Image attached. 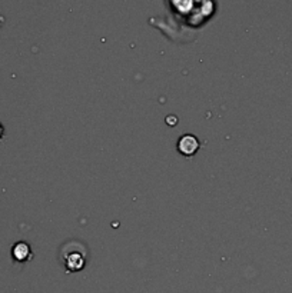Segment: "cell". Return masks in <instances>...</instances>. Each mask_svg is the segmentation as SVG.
I'll list each match as a JSON object with an SVG mask.
<instances>
[{"instance_id":"1","label":"cell","mask_w":292,"mask_h":293,"mask_svg":"<svg viewBox=\"0 0 292 293\" xmlns=\"http://www.w3.org/2000/svg\"><path fill=\"white\" fill-rule=\"evenodd\" d=\"M59 258L63 263L66 272L75 273L85 267L88 262V249L85 244H82L78 240H70L62 246Z\"/></svg>"},{"instance_id":"4","label":"cell","mask_w":292,"mask_h":293,"mask_svg":"<svg viewBox=\"0 0 292 293\" xmlns=\"http://www.w3.org/2000/svg\"><path fill=\"white\" fill-rule=\"evenodd\" d=\"M3 134H4V128H3V125L0 123V139L3 137Z\"/></svg>"},{"instance_id":"3","label":"cell","mask_w":292,"mask_h":293,"mask_svg":"<svg viewBox=\"0 0 292 293\" xmlns=\"http://www.w3.org/2000/svg\"><path fill=\"white\" fill-rule=\"evenodd\" d=\"M12 258L19 263H25L29 259L33 258L32 247L26 242H17L16 244H13L12 247Z\"/></svg>"},{"instance_id":"5","label":"cell","mask_w":292,"mask_h":293,"mask_svg":"<svg viewBox=\"0 0 292 293\" xmlns=\"http://www.w3.org/2000/svg\"><path fill=\"white\" fill-rule=\"evenodd\" d=\"M3 23H4V16H1V15H0V27L3 26Z\"/></svg>"},{"instance_id":"2","label":"cell","mask_w":292,"mask_h":293,"mask_svg":"<svg viewBox=\"0 0 292 293\" xmlns=\"http://www.w3.org/2000/svg\"><path fill=\"white\" fill-rule=\"evenodd\" d=\"M199 146H201V143H199L198 137L194 134H183L178 140V152L186 158L194 156L199 150Z\"/></svg>"}]
</instances>
